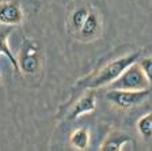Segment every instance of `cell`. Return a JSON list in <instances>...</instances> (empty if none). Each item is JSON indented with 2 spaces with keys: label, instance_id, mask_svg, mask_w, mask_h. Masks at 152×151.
Masks as SVG:
<instances>
[{
  "label": "cell",
  "instance_id": "cell-3",
  "mask_svg": "<svg viewBox=\"0 0 152 151\" xmlns=\"http://www.w3.org/2000/svg\"><path fill=\"white\" fill-rule=\"evenodd\" d=\"M114 90H145L149 88V80L139 64H132L110 85Z\"/></svg>",
  "mask_w": 152,
  "mask_h": 151
},
{
  "label": "cell",
  "instance_id": "cell-1",
  "mask_svg": "<svg viewBox=\"0 0 152 151\" xmlns=\"http://www.w3.org/2000/svg\"><path fill=\"white\" fill-rule=\"evenodd\" d=\"M140 52H134V53H130L128 56L120 57V59H115L113 61H110L109 64H106L104 67H102L96 74L91 75L90 78L84 79L82 82V85L86 88H99L103 87V86H109L111 82H114L121 74L130 67L132 64H134L139 60L140 57Z\"/></svg>",
  "mask_w": 152,
  "mask_h": 151
},
{
  "label": "cell",
  "instance_id": "cell-11",
  "mask_svg": "<svg viewBox=\"0 0 152 151\" xmlns=\"http://www.w3.org/2000/svg\"><path fill=\"white\" fill-rule=\"evenodd\" d=\"M7 38H8V32L1 33V34H0V53L4 55V56L10 60V63H11V66H12L14 71H15L16 74H20L19 64H18V59H16V56L11 52V49H10L8 42H7Z\"/></svg>",
  "mask_w": 152,
  "mask_h": 151
},
{
  "label": "cell",
  "instance_id": "cell-5",
  "mask_svg": "<svg viewBox=\"0 0 152 151\" xmlns=\"http://www.w3.org/2000/svg\"><path fill=\"white\" fill-rule=\"evenodd\" d=\"M96 108V95H95L94 88H90L82 97L77 98V101L75 102V105L72 106V109L68 112V116H66V120H76L79 117L84 116V114L92 113Z\"/></svg>",
  "mask_w": 152,
  "mask_h": 151
},
{
  "label": "cell",
  "instance_id": "cell-13",
  "mask_svg": "<svg viewBox=\"0 0 152 151\" xmlns=\"http://www.w3.org/2000/svg\"><path fill=\"white\" fill-rule=\"evenodd\" d=\"M141 67V69L144 71L147 79L149 80V85H152V56H147L144 59H141L139 64Z\"/></svg>",
  "mask_w": 152,
  "mask_h": 151
},
{
  "label": "cell",
  "instance_id": "cell-7",
  "mask_svg": "<svg viewBox=\"0 0 152 151\" xmlns=\"http://www.w3.org/2000/svg\"><path fill=\"white\" fill-rule=\"evenodd\" d=\"M23 21V10L18 1H0V23L7 26L20 25Z\"/></svg>",
  "mask_w": 152,
  "mask_h": 151
},
{
  "label": "cell",
  "instance_id": "cell-2",
  "mask_svg": "<svg viewBox=\"0 0 152 151\" xmlns=\"http://www.w3.org/2000/svg\"><path fill=\"white\" fill-rule=\"evenodd\" d=\"M16 59H18L20 74H26V75L37 74L42 64V52L39 42L26 37L23 40L19 57Z\"/></svg>",
  "mask_w": 152,
  "mask_h": 151
},
{
  "label": "cell",
  "instance_id": "cell-6",
  "mask_svg": "<svg viewBox=\"0 0 152 151\" xmlns=\"http://www.w3.org/2000/svg\"><path fill=\"white\" fill-rule=\"evenodd\" d=\"M102 34V18L98 13L90 11L87 19L84 21L80 30L75 34V37L80 41H92Z\"/></svg>",
  "mask_w": 152,
  "mask_h": 151
},
{
  "label": "cell",
  "instance_id": "cell-10",
  "mask_svg": "<svg viewBox=\"0 0 152 151\" xmlns=\"http://www.w3.org/2000/svg\"><path fill=\"white\" fill-rule=\"evenodd\" d=\"M69 142L77 150H87L90 146V132L88 129L82 127V128L75 129L69 136Z\"/></svg>",
  "mask_w": 152,
  "mask_h": 151
},
{
  "label": "cell",
  "instance_id": "cell-8",
  "mask_svg": "<svg viewBox=\"0 0 152 151\" xmlns=\"http://www.w3.org/2000/svg\"><path fill=\"white\" fill-rule=\"evenodd\" d=\"M133 143V139L124 132H113L107 136L102 143L101 151H120L126 144Z\"/></svg>",
  "mask_w": 152,
  "mask_h": 151
},
{
  "label": "cell",
  "instance_id": "cell-12",
  "mask_svg": "<svg viewBox=\"0 0 152 151\" xmlns=\"http://www.w3.org/2000/svg\"><path fill=\"white\" fill-rule=\"evenodd\" d=\"M137 131L144 139H152V112L137 121Z\"/></svg>",
  "mask_w": 152,
  "mask_h": 151
},
{
  "label": "cell",
  "instance_id": "cell-4",
  "mask_svg": "<svg viewBox=\"0 0 152 151\" xmlns=\"http://www.w3.org/2000/svg\"><path fill=\"white\" fill-rule=\"evenodd\" d=\"M151 94V90H109L106 93V98L111 104L121 109H130L137 105L142 104Z\"/></svg>",
  "mask_w": 152,
  "mask_h": 151
},
{
  "label": "cell",
  "instance_id": "cell-9",
  "mask_svg": "<svg viewBox=\"0 0 152 151\" xmlns=\"http://www.w3.org/2000/svg\"><path fill=\"white\" fill-rule=\"evenodd\" d=\"M90 11H91V10H90L87 6H79L71 13L69 23H68V25H69V30L73 35L80 30V27L83 26L84 21L87 19V16H88Z\"/></svg>",
  "mask_w": 152,
  "mask_h": 151
}]
</instances>
